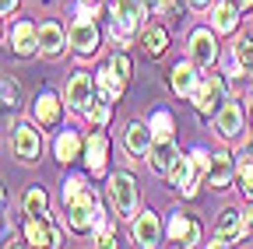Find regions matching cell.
I'll use <instances>...</instances> for the list:
<instances>
[{
  "instance_id": "cell-1",
  "label": "cell",
  "mask_w": 253,
  "mask_h": 249,
  "mask_svg": "<svg viewBox=\"0 0 253 249\" xmlns=\"http://www.w3.org/2000/svg\"><path fill=\"white\" fill-rule=\"evenodd\" d=\"M63 204H67V228L71 232H95L106 221L102 204L84 186V179H67L63 182Z\"/></svg>"
},
{
  "instance_id": "cell-2",
  "label": "cell",
  "mask_w": 253,
  "mask_h": 249,
  "mask_svg": "<svg viewBox=\"0 0 253 249\" xmlns=\"http://www.w3.org/2000/svg\"><path fill=\"white\" fill-rule=\"evenodd\" d=\"M109 200L116 207V214L123 217H130L137 211V182L130 172H113L109 176Z\"/></svg>"
},
{
  "instance_id": "cell-3",
  "label": "cell",
  "mask_w": 253,
  "mask_h": 249,
  "mask_svg": "<svg viewBox=\"0 0 253 249\" xmlns=\"http://www.w3.org/2000/svg\"><path fill=\"white\" fill-rule=\"evenodd\" d=\"M144 14H148L144 0H113V36L116 39H126L141 25Z\"/></svg>"
},
{
  "instance_id": "cell-4",
  "label": "cell",
  "mask_w": 253,
  "mask_h": 249,
  "mask_svg": "<svg viewBox=\"0 0 253 249\" xmlns=\"http://www.w3.org/2000/svg\"><path fill=\"white\" fill-rule=\"evenodd\" d=\"M194 106H197V112L201 116H211V112H218L221 109V102H225V81H221L218 74H208V77H201L197 81V88H194Z\"/></svg>"
},
{
  "instance_id": "cell-5",
  "label": "cell",
  "mask_w": 253,
  "mask_h": 249,
  "mask_svg": "<svg viewBox=\"0 0 253 249\" xmlns=\"http://www.w3.org/2000/svg\"><path fill=\"white\" fill-rule=\"evenodd\" d=\"M67 42L74 46V53L88 56L99 49V25H95L91 18H78L71 28H67Z\"/></svg>"
},
{
  "instance_id": "cell-6",
  "label": "cell",
  "mask_w": 253,
  "mask_h": 249,
  "mask_svg": "<svg viewBox=\"0 0 253 249\" xmlns=\"http://www.w3.org/2000/svg\"><path fill=\"white\" fill-rule=\"evenodd\" d=\"M236 172H239V162L232 158V154L218 151V154H211V162H208V186H214V190H229V182L236 179Z\"/></svg>"
},
{
  "instance_id": "cell-7",
  "label": "cell",
  "mask_w": 253,
  "mask_h": 249,
  "mask_svg": "<svg viewBox=\"0 0 253 249\" xmlns=\"http://www.w3.org/2000/svg\"><path fill=\"white\" fill-rule=\"evenodd\" d=\"M201 179H204V172H197L194 169V158H176V165L169 169V182L176 186V190H183V197H194L197 193V186H201Z\"/></svg>"
},
{
  "instance_id": "cell-8",
  "label": "cell",
  "mask_w": 253,
  "mask_h": 249,
  "mask_svg": "<svg viewBox=\"0 0 253 249\" xmlns=\"http://www.w3.org/2000/svg\"><path fill=\"white\" fill-rule=\"evenodd\" d=\"M63 99L74 112H88V106L95 102V81L88 74H74L67 81V91H63Z\"/></svg>"
},
{
  "instance_id": "cell-9",
  "label": "cell",
  "mask_w": 253,
  "mask_h": 249,
  "mask_svg": "<svg viewBox=\"0 0 253 249\" xmlns=\"http://www.w3.org/2000/svg\"><path fill=\"white\" fill-rule=\"evenodd\" d=\"M14 154L21 162H36L39 158V151H42V134L32 127V123H21V127L14 130V141H11Z\"/></svg>"
},
{
  "instance_id": "cell-10",
  "label": "cell",
  "mask_w": 253,
  "mask_h": 249,
  "mask_svg": "<svg viewBox=\"0 0 253 249\" xmlns=\"http://www.w3.org/2000/svg\"><path fill=\"white\" fill-rule=\"evenodd\" d=\"M246 228H250V217H246L239 207H225V211L218 214V221H214V235L229 239V246H232V242H239Z\"/></svg>"
},
{
  "instance_id": "cell-11",
  "label": "cell",
  "mask_w": 253,
  "mask_h": 249,
  "mask_svg": "<svg viewBox=\"0 0 253 249\" xmlns=\"http://www.w3.org/2000/svg\"><path fill=\"white\" fill-rule=\"evenodd\" d=\"M25 239H28L32 246H60V228L49 225L46 214H28V221H25Z\"/></svg>"
},
{
  "instance_id": "cell-12",
  "label": "cell",
  "mask_w": 253,
  "mask_h": 249,
  "mask_svg": "<svg viewBox=\"0 0 253 249\" xmlns=\"http://www.w3.org/2000/svg\"><path fill=\"white\" fill-rule=\"evenodd\" d=\"M214 130L221 141H236L243 134V109L236 102H221V109L214 112Z\"/></svg>"
},
{
  "instance_id": "cell-13",
  "label": "cell",
  "mask_w": 253,
  "mask_h": 249,
  "mask_svg": "<svg viewBox=\"0 0 253 249\" xmlns=\"http://www.w3.org/2000/svg\"><path fill=\"white\" fill-rule=\"evenodd\" d=\"M190 60H194L197 67H204V71L218 60V46H214V36L208 28H197V32L190 36Z\"/></svg>"
},
{
  "instance_id": "cell-14",
  "label": "cell",
  "mask_w": 253,
  "mask_h": 249,
  "mask_svg": "<svg viewBox=\"0 0 253 249\" xmlns=\"http://www.w3.org/2000/svg\"><path fill=\"white\" fill-rule=\"evenodd\" d=\"M169 239L172 242H183V246H197L201 242V225L194 221L190 214H183V211H176L172 217H169Z\"/></svg>"
},
{
  "instance_id": "cell-15",
  "label": "cell",
  "mask_w": 253,
  "mask_h": 249,
  "mask_svg": "<svg viewBox=\"0 0 253 249\" xmlns=\"http://www.w3.org/2000/svg\"><path fill=\"white\" fill-rule=\"evenodd\" d=\"M123 141H126V151H130L134 158H141V154H148V151H151V144H155V134H151V127H148V123L134 119L130 127L123 130Z\"/></svg>"
},
{
  "instance_id": "cell-16",
  "label": "cell",
  "mask_w": 253,
  "mask_h": 249,
  "mask_svg": "<svg viewBox=\"0 0 253 249\" xmlns=\"http://www.w3.org/2000/svg\"><path fill=\"white\" fill-rule=\"evenodd\" d=\"M151 169L155 172H166L169 176V169L176 165V158H179V147H176V141L172 137H155V144H151Z\"/></svg>"
},
{
  "instance_id": "cell-17",
  "label": "cell",
  "mask_w": 253,
  "mask_h": 249,
  "mask_svg": "<svg viewBox=\"0 0 253 249\" xmlns=\"http://www.w3.org/2000/svg\"><path fill=\"white\" fill-rule=\"evenodd\" d=\"M158 239H162V225H158V214L148 207L134 221V242L137 246H158Z\"/></svg>"
},
{
  "instance_id": "cell-18",
  "label": "cell",
  "mask_w": 253,
  "mask_h": 249,
  "mask_svg": "<svg viewBox=\"0 0 253 249\" xmlns=\"http://www.w3.org/2000/svg\"><path fill=\"white\" fill-rule=\"evenodd\" d=\"M11 49L18 56H32V53L39 49V28L32 25V21H18L14 32H11Z\"/></svg>"
},
{
  "instance_id": "cell-19",
  "label": "cell",
  "mask_w": 253,
  "mask_h": 249,
  "mask_svg": "<svg viewBox=\"0 0 253 249\" xmlns=\"http://www.w3.org/2000/svg\"><path fill=\"white\" fill-rule=\"evenodd\" d=\"M169 81H172V91L176 95H194V88H197V64L194 60H183V64H176L169 71Z\"/></svg>"
},
{
  "instance_id": "cell-20",
  "label": "cell",
  "mask_w": 253,
  "mask_h": 249,
  "mask_svg": "<svg viewBox=\"0 0 253 249\" xmlns=\"http://www.w3.org/2000/svg\"><path fill=\"white\" fill-rule=\"evenodd\" d=\"M123 84H126V77H120L113 67H106V71H99L95 74V99H106V102H116L120 95H123Z\"/></svg>"
},
{
  "instance_id": "cell-21",
  "label": "cell",
  "mask_w": 253,
  "mask_h": 249,
  "mask_svg": "<svg viewBox=\"0 0 253 249\" xmlns=\"http://www.w3.org/2000/svg\"><path fill=\"white\" fill-rule=\"evenodd\" d=\"M106 154H109L106 134H91V137L84 141V165H88V172L99 176V172L106 169Z\"/></svg>"
},
{
  "instance_id": "cell-22",
  "label": "cell",
  "mask_w": 253,
  "mask_h": 249,
  "mask_svg": "<svg viewBox=\"0 0 253 249\" xmlns=\"http://www.w3.org/2000/svg\"><path fill=\"white\" fill-rule=\"evenodd\" d=\"M63 42H67V36H63V28L56 21H42L39 25V53L42 56H60Z\"/></svg>"
},
{
  "instance_id": "cell-23",
  "label": "cell",
  "mask_w": 253,
  "mask_h": 249,
  "mask_svg": "<svg viewBox=\"0 0 253 249\" xmlns=\"http://www.w3.org/2000/svg\"><path fill=\"white\" fill-rule=\"evenodd\" d=\"M32 116L39 119V127H53V123L60 119V99L53 95V91H42V95L32 102Z\"/></svg>"
},
{
  "instance_id": "cell-24",
  "label": "cell",
  "mask_w": 253,
  "mask_h": 249,
  "mask_svg": "<svg viewBox=\"0 0 253 249\" xmlns=\"http://www.w3.org/2000/svg\"><path fill=\"white\" fill-rule=\"evenodd\" d=\"M236 11H239V7L232 4V0H221V4H214V11H211L214 32H236V21H239Z\"/></svg>"
},
{
  "instance_id": "cell-25",
  "label": "cell",
  "mask_w": 253,
  "mask_h": 249,
  "mask_svg": "<svg viewBox=\"0 0 253 249\" xmlns=\"http://www.w3.org/2000/svg\"><path fill=\"white\" fill-rule=\"evenodd\" d=\"M141 46H144V53H148L151 60H158V56L166 53V46H169V36H166V28H158V25L144 28V36H141Z\"/></svg>"
},
{
  "instance_id": "cell-26",
  "label": "cell",
  "mask_w": 253,
  "mask_h": 249,
  "mask_svg": "<svg viewBox=\"0 0 253 249\" xmlns=\"http://www.w3.org/2000/svg\"><path fill=\"white\" fill-rule=\"evenodd\" d=\"M78 154H81V137H78L74 130H67V134H60V137H56V162L67 165V162L78 158Z\"/></svg>"
},
{
  "instance_id": "cell-27",
  "label": "cell",
  "mask_w": 253,
  "mask_h": 249,
  "mask_svg": "<svg viewBox=\"0 0 253 249\" xmlns=\"http://www.w3.org/2000/svg\"><path fill=\"white\" fill-rule=\"evenodd\" d=\"M236 56L246 64V71H253V28H246V32H239L236 36Z\"/></svg>"
},
{
  "instance_id": "cell-28",
  "label": "cell",
  "mask_w": 253,
  "mask_h": 249,
  "mask_svg": "<svg viewBox=\"0 0 253 249\" xmlns=\"http://www.w3.org/2000/svg\"><path fill=\"white\" fill-rule=\"evenodd\" d=\"M46 193L39 190V186H32V190L25 193V214H46Z\"/></svg>"
},
{
  "instance_id": "cell-29",
  "label": "cell",
  "mask_w": 253,
  "mask_h": 249,
  "mask_svg": "<svg viewBox=\"0 0 253 249\" xmlns=\"http://www.w3.org/2000/svg\"><path fill=\"white\" fill-rule=\"evenodd\" d=\"M148 127H151L155 137H172V112H166V109H162V112H155Z\"/></svg>"
},
{
  "instance_id": "cell-30",
  "label": "cell",
  "mask_w": 253,
  "mask_h": 249,
  "mask_svg": "<svg viewBox=\"0 0 253 249\" xmlns=\"http://www.w3.org/2000/svg\"><path fill=\"white\" fill-rule=\"evenodd\" d=\"M239 186H243V193L253 200V162H250V154H243V162H239V172H236Z\"/></svg>"
},
{
  "instance_id": "cell-31",
  "label": "cell",
  "mask_w": 253,
  "mask_h": 249,
  "mask_svg": "<svg viewBox=\"0 0 253 249\" xmlns=\"http://www.w3.org/2000/svg\"><path fill=\"white\" fill-rule=\"evenodd\" d=\"M109 106L113 102H106V99H95V106H88V119L95 123V127H106L109 123Z\"/></svg>"
},
{
  "instance_id": "cell-32",
  "label": "cell",
  "mask_w": 253,
  "mask_h": 249,
  "mask_svg": "<svg viewBox=\"0 0 253 249\" xmlns=\"http://www.w3.org/2000/svg\"><path fill=\"white\" fill-rule=\"evenodd\" d=\"M18 99H21V88L14 81H7L0 88V109H18Z\"/></svg>"
},
{
  "instance_id": "cell-33",
  "label": "cell",
  "mask_w": 253,
  "mask_h": 249,
  "mask_svg": "<svg viewBox=\"0 0 253 249\" xmlns=\"http://www.w3.org/2000/svg\"><path fill=\"white\" fill-rule=\"evenodd\" d=\"M243 71H246V64H243V60L236 56V49H232V53L225 56V74H229V77H243Z\"/></svg>"
},
{
  "instance_id": "cell-34",
  "label": "cell",
  "mask_w": 253,
  "mask_h": 249,
  "mask_svg": "<svg viewBox=\"0 0 253 249\" xmlns=\"http://www.w3.org/2000/svg\"><path fill=\"white\" fill-rule=\"evenodd\" d=\"M109 67H113V71H116L120 77H130V56H126V53H116Z\"/></svg>"
},
{
  "instance_id": "cell-35",
  "label": "cell",
  "mask_w": 253,
  "mask_h": 249,
  "mask_svg": "<svg viewBox=\"0 0 253 249\" xmlns=\"http://www.w3.org/2000/svg\"><path fill=\"white\" fill-rule=\"evenodd\" d=\"M18 7V0H0V14H11Z\"/></svg>"
},
{
  "instance_id": "cell-36",
  "label": "cell",
  "mask_w": 253,
  "mask_h": 249,
  "mask_svg": "<svg viewBox=\"0 0 253 249\" xmlns=\"http://www.w3.org/2000/svg\"><path fill=\"white\" fill-rule=\"evenodd\" d=\"M186 4L194 7V11H208V4H211V0H186Z\"/></svg>"
},
{
  "instance_id": "cell-37",
  "label": "cell",
  "mask_w": 253,
  "mask_h": 249,
  "mask_svg": "<svg viewBox=\"0 0 253 249\" xmlns=\"http://www.w3.org/2000/svg\"><path fill=\"white\" fill-rule=\"evenodd\" d=\"M236 7H253V0H232Z\"/></svg>"
},
{
  "instance_id": "cell-38",
  "label": "cell",
  "mask_w": 253,
  "mask_h": 249,
  "mask_svg": "<svg viewBox=\"0 0 253 249\" xmlns=\"http://www.w3.org/2000/svg\"><path fill=\"white\" fill-rule=\"evenodd\" d=\"M0 207H4V186H0Z\"/></svg>"
},
{
  "instance_id": "cell-39",
  "label": "cell",
  "mask_w": 253,
  "mask_h": 249,
  "mask_svg": "<svg viewBox=\"0 0 253 249\" xmlns=\"http://www.w3.org/2000/svg\"><path fill=\"white\" fill-rule=\"evenodd\" d=\"M250 228H253V211H250Z\"/></svg>"
},
{
  "instance_id": "cell-40",
  "label": "cell",
  "mask_w": 253,
  "mask_h": 249,
  "mask_svg": "<svg viewBox=\"0 0 253 249\" xmlns=\"http://www.w3.org/2000/svg\"><path fill=\"white\" fill-rule=\"evenodd\" d=\"M250 109H253V95H250Z\"/></svg>"
}]
</instances>
